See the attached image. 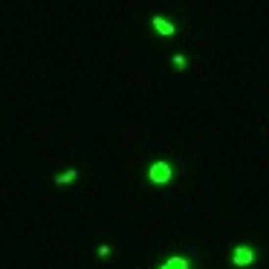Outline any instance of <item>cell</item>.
I'll use <instances>...</instances> for the list:
<instances>
[{
	"label": "cell",
	"instance_id": "obj_1",
	"mask_svg": "<svg viewBox=\"0 0 269 269\" xmlns=\"http://www.w3.org/2000/svg\"><path fill=\"white\" fill-rule=\"evenodd\" d=\"M171 177H174V171H171V165H168L165 159L153 162V165L148 168V179L153 182V185H168V182H171Z\"/></svg>",
	"mask_w": 269,
	"mask_h": 269
},
{
	"label": "cell",
	"instance_id": "obj_2",
	"mask_svg": "<svg viewBox=\"0 0 269 269\" xmlns=\"http://www.w3.org/2000/svg\"><path fill=\"white\" fill-rule=\"evenodd\" d=\"M232 264L240 269H249L255 264V249L252 246H235V252H232Z\"/></svg>",
	"mask_w": 269,
	"mask_h": 269
},
{
	"label": "cell",
	"instance_id": "obj_3",
	"mask_svg": "<svg viewBox=\"0 0 269 269\" xmlns=\"http://www.w3.org/2000/svg\"><path fill=\"white\" fill-rule=\"evenodd\" d=\"M150 26H153L156 35H162V38H171V35L177 32V26H174L168 18H162V15H153V18H150Z\"/></svg>",
	"mask_w": 269,
	"mask_h": 269
},
{
	"label": "cell",
	"instance_id": "obj_4",
	"mask_svg": "<svg viewBox=\"0 0 269 269\" xmlns=\"http://www.w3.org/2000/svg\"><path fill=\"white\" fill-rule=\"evenodd\" d=\"M156 269H191V261L182 258V255H171L168 261H162Z\"/></svg>",
	"mask_w": 269,
	"mask_h": 269
},
{
	"label": "cell",
	"instance_id": "obj_5",
	"mask_svg": "<svg viewBox=\"0 0 269 269\" xmlns=\"http://www.w3.org/2000/svg\"><path fill=\"white\" fill-rule=\"evenodd\" d=\"M78 177H81V171H78V168H67L64 174L55 177V185H70V182H75Z\"/></svg>",
	"mask_w": 269,
	"mask_h": 269
},
{
	"label": "cell",
	"instance_id": "obj_6",
	"mask_svg": "<svg viewBox=\"0 0 269 269\" xmlns=\"http://www.w3.org/2000/svg\"><path fill=\"white\" fill-rule=\"evenodd\" d=\"M185 64H188L185 55H174V67H177V70H185Z\"/></svg>",
	"mask_w": 269,
	"mask_h": 269
},
{
	"label": "cell",
	"instance_id": "obj_7",
	"mask_svg": "<svg viewBox=\"0 0 269 269\" xmlns=\"http://www.w3.org/2000/svg\"><path fill=\"white\" fill-rule=\"evenodd\" d=\"M98 255H101V258H107V255H110V246H107V243H104V246H98Z\"/></svg>",
	"mask_w": 269,
	"mask_h": 269
}]
</instances>
